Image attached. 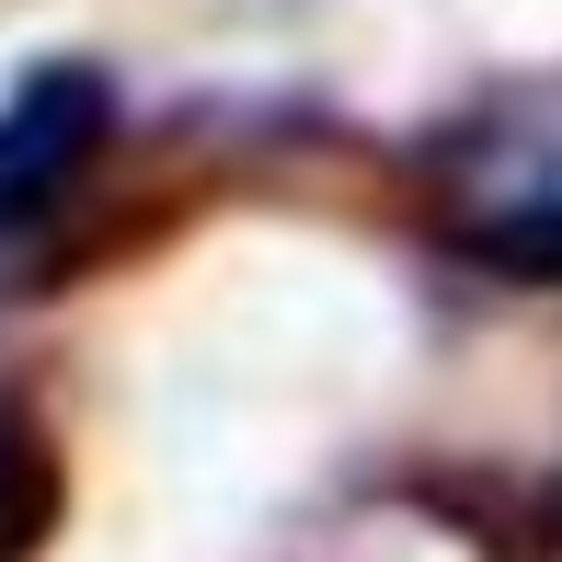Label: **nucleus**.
<instances>
[{
  "label": "nucleus",
  "instance_id": "nucleus-1",
  "mask_svg": "<svg viewBox=\"0 0 562 562\" xmlns=\"http://www.w3.org/2000/svg\"><path fill=\"white\" fill-rule=\"evenodd\" d=\"M92 126H104V81H92V69H46V81L0 115V229L23 207H46V184L81 161Z\"/></svg>",
  "mask_w": 562,
  "mask_h": 562
},
{
  "label": "nucleus",
  "instance_id": "nucleus-2",
  "mask_svg": "<svg viewBox=\"0 0 562 562\" xmlns=\"http://www.w3.org/2000/svg\"><path fill=\"white\" fill-rule=\"evenodd\" d=\"M35 517H46V459H35L23 425H0V551L35 540Z\"/></svg>",
  "mask_w": 562,
  "mask_h": 562
}]
</instances>
